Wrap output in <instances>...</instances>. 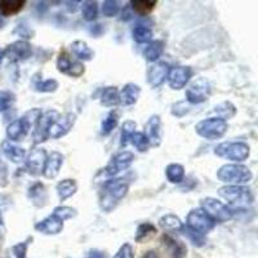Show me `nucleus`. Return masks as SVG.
I'll use <instances>...</instances> for the list:
<instances>
[{"label": "nucleus", "instance_id": "obj_18", "mask_svg": "<svg viewBox=\"0 0 258 258\" xmlns=\"http://www.w3.org/2000/svg\"><path fill=\"white\" fill-rule=\"evenodd\" d=\"M169 64L167 62H158L150 66L147 70V82L151 87L158 88L161 84H164L165 80L168 79V74H169Z\"/></svg>", "mask_w": 258, "mask_h": 258}, {"label": "nucleus", "instance_id": "obj_26", "mask_svg": "<svg viewBox=\"0 0 258 258\" xmlns=\"http://www.w3.org/2000/svg\"><path fill=\"white\" fill-rule=\"evenodd\" d=\"M57 194H58V198L61 202H64L66 199L71 198L73 195H75V192L78 191V183L75 179H63V181L58 182L56 186Z\"/></svg>", "mask_w": 258, "mask_h": 258}, {"label": "nucleus", "instance_id": "obj_49", "mask_svg": "<svg viewBox=\"0 0 258 258\" xmlns=\"http://www.w3.org/2000/svg\"><path fill=\"white\" fill-rule=\"evenodd\" d=\"M8 183V167L6 163L0 161V185L6 186Z\"/></svg>", "mask_w": 258, "mask_h": 258}, {"label": "nucleus", "instance_id": "obj_52", "mask_svg": "<svg viewBox=\"0 0 258 258\" xmlns=\"http://www.w3.org/2000/svg\"><path fill=\"white\" fill-rule=\"evenodd\" d=\"M91 32L93 34L94 36H100L101 34L103 32L102 26H101V25H94V26L91 29Z\"/></svg>", "mask_w": 258, "mask_h": 258}, {"label": "nucleus", "instance_id": "obj_32", "mask_svg": "<svg viewBox=\"0 0 258 258\" xmlns=\"http://www.w3.org/2000/svg\"><path fill=\"white\" fill-rule=\"evenodd\" d=\"M32 87L39 93H52V92H56L58 88V82L56 79H48V80H41L39 78H34V83H32Z\"/></svg>", "mask_w": 258, "mask_h": 258}, {"label": "nucleus", "instance_id": "obj_2", "mask_svg": "<svg viewBox=\"0 0 258 258\" xmlns=\"http://www.w3.org/2000/svg\"><path fill=\"white\" fill-rule=\"evenodd\" d=\"M41 110L40 109H31L30 111H27L26 114H24L20 119L12 121L7 126V137H8L9 141H22L25 137L27 136L30 129L32 126H35L36 121L39 120V117L41 116Z\"/></svg>", "mask_w": 258, "mask_h": 258}, {"label": "nucleus", "instance_id": "obj_44", "mask_svg": "<svg viewBox=\"0 0 258 258\" xmlns=\"http://www.w3.org/2000/svg\"><path fill=\"white\" fill-rule=\"evenodd\" d=\"M16 102V94L11 91H0V112L9 110Z\"/></svg>", "mask_w": 258, "mask_h": 258}, {"label": "nucleus", "instance_id": "obj_36", "mask_svg": "<svg viewBox=\"0 0 258 258\" xmlns=\"http://www.w3.org/2000/svg\"><path fill=\"white\" fill-rule=\"evenodd\" d=\"M132 35L135 41L142 44V43H150L151 41V39H153V31L149 27L144 26V25H137L133 29Z\"/></svg>", "mask_w": 258, "mask_h": 258}, {"label": "nucleus", "instance_id": "obj_39", "mask_svg": "<svg viewBox=\"0 0 258 258\" xmlns=\"http://www.w3.org/2000/svg\"><path fill=\"white\" fill-rule=\"evenodd\" d=\"M214 112H217L218 115H221V119L226 120V119H231L232 116H235L236 114V109L231 102H222L220 105H217L214 107Z\"/></svg>", "mask_w": 258, "mask_h": 258}, {"label": "nucleus", "instance_id": "obj_6", "mask_svg": "<svg viewBox=\"0 0 258 258\" xmlns=\"http://www.w3.org/2000/svg\"><path fill=\"white\" fill-rule=\"evenodd\" d=\"M214 154L227 160L241 163L250 155V147L245 142H223L214 149Z\"/></svg>", "mask_w": 258, "mask_h": 258}, {"label": "nucleus", "instance_id": "obj_30", "mask_svg": "<svg viewBox=\"0 0 258 258\" xmlns=\"http://www.w3.org/2000/svg\"><path fill=\"white\" fill-rule=\"evenodd\" d=\"M159 226L165 231H176L181 232L183 223L174 214H165L159 220Z\"/></svg>", "mask_w": 258, "mask_h": 258}, {"label": "nucleus", "instance_id": "obj_38", "mask_svg": "<svg viewBox=\"0 0 258 258\" xmlns=\"http://www.w3.org/2000/svg\"><path fill=\"white\" fill-rule=\"evenodd\" d=\"M136 128H137V124L133 120H126L124 121V124L121 125V135H120V146L126 147L128 146L129 141H131V137L133 136V133L136 132Z\"/></svg>", "mask_w": 258, "mask_h": 258}, {"label": "nucleus", "instance_id": "obj_16", "mask_svg": "<svg viewBox=\"0 0 258 258\" xmlns=\"http://www.w3.org/2000/svg\"><path fill=\"white\" fill-rule=\"evenodd\" d=\"M145 133H146L145 136L147 137L151 146H160L161 141H163V133H164V131H163V124H161V119L159 115L150 116L146 125H145Z\"/></svg>", "mask_w": 258, "mask_h": 258}, {"label": "nucleus", "instance_id": "obj_10", "mask_svg": "<svg viewBox=\"0 0 258 258\" xmlns=\"http://www.w3.org/2000/svg\"><path fill=\"white\" fill-rule=\"evenodd\" d=\"M211 96V84L204 78H198L190 84L186 91V100L192 105L206 102Z\"/></svg>", "mask_w": 258, "mask_h": 258}, {"label": "nucleus", "instance_id": "obj_29", "mask_svg": "<svg viewBox=\"0 0 258 258\" xmlns=\"http://www.w3.org/2000/svg\"><path fill=\"white\" fill-rule=\"evenodd\" d=\"M158 2L156 0H132L129 2V7L140 16H147L155 9Z\"/></svg>", "mask_w": 258, "mask_h": 258}, {"label": "nucleus", "instance_id": "obj_21", "mask_svg": "<svg viewBox=\"0 0 258 258\" xmlns=\"http://www.w3.org/2000/svg\"><path fill=\"white\" fill-rule=\"evenodd\" d=\"M140 94H141L140 85L135 83H128L119 92V103L123 106H133L140 98Z\"/></svg>", "mask_w": 258, "mask_h": 258}, {"label": "nucleus", "instance_id": "obj_50", "mask_svg": "<svg viewBox=\"0 0 258 258\" xmlns=\"http://www.w3.org/2000/svg\"><path fill=\"white\" fill-rule=\"evenodd\" d=\"M88 258H107L103 252L98 249H91L88 253Z\"/></svg>", "mask_w": 258, "mask_h": 258}, {"label": "nucleus", "instance_id": "obj_35", "mask_svg": "<svg viewBox=\"0 0 258 258\" xmlns=\"http://www.w3.org/2000/svg\"><path fill=\"white\" fill-rule=\"evenodd\" d=\"M83 18L88 22H93L98 16V3L93 0H87L82 3Z\"/></svg>", "mask_w": 258, "mask_h": 258}, {"label": "nucleus", "instance_id": "obj_37", "mask_svg": "<svg viewBox=\"0 0 258 258\" xmlns=\"http://www.w3.org/2000/svg\"><path fill=\"white\" fill-rule=\"evenodd\" d=\"M156 232H158V230H156L155 225H153V223L150 222H144L137 227L135 239L137 243H141V241H144L145 239H147L149 236H151V235H155Z\"/></svg>", "mask_w": 258, "mask_h": 258}, {"label": "nucleus", "instance_id": "obj_3", "mask_svg": "<svg viewBox=\"0 0 258 258\" xmlns=\"http://www.w3.org/2000/svg\"><path fill=\"white\" fill-rule=\"evenodd\" d=\"M217 178L231 186H243L252 181V170L241 164H225L217 170Z\"/></svg>", "mask_w": 258, "mask_h": 258}, {"label": "nucleus", "instance_id": "obj_1", "mask_svg": "<svg viewBox=\"0 0 258 258\" xmlns=\"http://www.w3.org/2000/svg\"><path fill=\"white\" fill-rule=\"evenodd\" d=\"M129 185L124 178L109 179L103 183L100 197V207L103 212H111L117 203L128 194Z\"/></svg>", "mask_w": 258, "mask_h": 258}, {"label": "nucleus", "instance_id": "obj_4", "mask_svg": "<svg viewBox=\"0 0 258 258\" xmlns=\"http://www.w3.org/2000/svg\"><path fill=\"white\" fill-rule=\"evenodd\" d=\"M220 197L235 207V209H243L244 207L252 206L254 202V195L252 190L246 186L226 185L218 188Z\"/></svg>", "mask_w": 258, "mask_h": 258}, {"label": "nucleus", "instance_id": "obj_24", "mask_svg": "<svg viewBox=\"0 0 258 258\" xmlns=\"http://www.w3.org/2000/svg\"><path fill=\"white\" fill-rule=\"evenodd\" d=\"M27 197L35 207H44L48 202V194L45 191L44 185L40 182H35L34 185L30 186Z\"/></svg>", "mask_w": 258, "mask_h": 258}, {"label": "nucleus", "instance_id": "obj_43", "mask_svg": "<svg viewBox=\"0 0 258 258\" xmlns=\"http://www.w3.org/2000/svg\"><path fill=\"white\" fill-rule=\"evenodd\" d=\"M181 232L185 235L186 238H187L188 240H190L195 246L206 245L207 240H206V238H204V235H200V234H198V232L192 231V230H190L188 227H186L185 225H183V227H182Z\"/></svg>", "mask_w": 258, "mask_h": 258}, {"label": "nucleus", "instance_id": "obj_27", "mask_svg": "<svg viewBox=\"0 0 258 258\" xmlns=\"http://www.w3.org/2000/svg\"><path fill=\"white\" fill-rule=\"evenodd\" d=\"M71 50L80 61H91L94 57V52L88 47V44L83 40H75L71 44Z\"/></svg>", "mask_w": 258, "mask_h": 258}, {"label": "nucleus", "instance_id": "obj_25", "mask_svg": "<svg viewBox=\"0 0 258 258\" xmlns=\"http://www.w3.org/2000/svg\"><path fill=\"white\" fill-rule=\"evenodd\" d=\"M26 2L25 0H2L0 2V16L11 17L18 15L24 9Z\"/></svg>", "mask_w": 258, "mask_h": 258}, {"label": "nucleus", "instance_id": "obj_54", "mask_svg": "<svg viewBox=\"0 0 258 258\" xmlns=\"http://www.w3.org/2000/svg\"><path fill=\"white\" fill-rule=\"evenodd\" d=\"M3 59H4V52L3 50H0V64H2Z\"/></svg>", "mask_w": 258, "mask_h": 258}, {"label": "nucleus", "instance_id": "obj_9", "mask_svg": "<svg viewBox=\"0 0 258 258\" xmlns=\"http://www.w3.org/2000/svg\"><path fill=\"white\" fill-rule=\"evenodd\" d=\"M59 117L58 111L56 110H49L47 112H43L41 116L39 117V120L35 124V131H34V144L38 145L41 142L47 141L49 137V129L53 124L56 123V120Z\"/></svg>", "mask_w": 258, "mask_h": 258}, {"label": "nucleus", "instance_id": "obj_7", "mask_svg": "<svg viewBox=\"0 0 258 258\" xmlns=\"http://www.w3.org/2000/svg\"><path fill=\"white\" fill-rule=\"evenodd\" d=\"M200 206L212 220L216 221V223L227 222L234 217L231 208H229L226 204H223L220 200L214 199V198H203L200 200Z\"/></svg>", "mask_w": 258, "mask_h": 258}, {"label": "nucleus", "instance_id": "obj_22", "mask_svg": "<svg viewBox=\"0 0 258 258\" xmlns=\"http://www.w3.org/2000/svg\"><path fill=\"white\" fill-rule=\"evenodd\" d=\"M163 244L167 246L168 252L172 258H186V255H187V246L170 235H163Z\"/></svg>", "mask_w": 258, "mask_h": 258}, {"label": "nucleus", "instance_id": "obj_12", "mask_svg": "<svg viewBox=\"0 0 258 258\" xmlns=\"http://www.w3.org/2000/svg\"><path fill=\"white\" fill-rule=\"evenodd\" d=\"M133 160H135V155L129 151H121V153L116 154L112 156L110 163L106 165L105 169H102V174L107 177H114L117 173H120L123 170L128 169L132 165Z\"/></svg>", "mask_w": 258, "mask_h": 258}, {"label": "nucleus", "instance_id": "obj_47", "mask_svg": "<svg viewBox=\"0 0 258 258\" xmlns=\"http://www.w3.org/2000/svg\"><path fill=\"white\" fill-rule=\"evenodd\" d=\"M15 34H18L21 38H25V39H31L34 36V30L29 26L25 22H21L16 26L15 29Z\"/></svg>", "mask_w": 258, "mask_h": 258}, {"label": "nucleus", "instance_id": "obj_15", "mask_svg": "<svg viewBox=\"0 0 258 258\" xmlns=\"http://www.w3.org/2000/svg\"><path fill=\"white\" fill-rule=\"evenodd\" d=\"M192 77V70L188 66H177V68L170 69L169 74H168V84L172 89H179L185 88V85L187 84L190 78Z\"/></svg>", "mask_w": 258, "mask_h": 258}, {"label": "nucleus", "instance_id": "obj_28", "mask_svg": "<svg viewBox=\"0 0 258 258\" xmlns=\"http://www.w3.org/2000/svg\"><path fill=\"white\" fill-rule=\"evenodd\" d=\"M164 52V43L161 40H155L147 43V47L144 50L145 58L149 62H156Z\"/></svg>", "mask_w": 258, "mask_h": 258}, {"label": "nucleus", "instance_id": "obj_8", "mask_svg": "<svg viewBox=\"0 0 258 258\" xmlns=\"http://www.w3.org/2000/svg\"><path fill=\"white\" fill-rule=\"evenodd\" d=\"M216 221L212 220L202 208L191 209L186 218V227L200 235H206L214 229Z\"/></svg>", "mask_w": 258, "mask_h": 258}, {"label": "nucleus", "instance_id": "obj_14", "mask_svg": "<svg viewBox=\"0 0 258 258\" xmlns=\"http://www.w3.org/2000/svg\"><path fill=\"white\" fill-rule=\"evenodd\" d=\"M47 161V151L43 147H35L25 159V168L31 176H40Z\"/></svg>", "mask_w": 258, "mask_h": 258}, {"label": "nucleus", "instance_id": "obj_41", "mask_svg": "<svg viewBox=\"0 0 258 258\" xmlns=\"http://www.w3.org/2000/svg\"><path fill=\"white\" fill-rule=\"evenodd\" d=\"M129 142H132L133 146H135L140 153L147 151V149H149L150 146V142L149 140H147V137L145 136V133H141V132L133 133V136L131 137V141Z\"/></svg>", "mask_w": 258, "mask_h": 258}, {"label": "nucleus", "instance_id": "obj_5", "mask_svg": "<svg viewBox=\"0 0 258 258\" xmlns=\"http://www.w3.org/2000/svg\"><path fill=\"white\" fill-rule=\"evenodd\" d=\"M229 125L226 123V120L221 119V117H208L204 120L199 121L195 126V132L200 136V137L209 140V141H214V140H220L225 136L227 132Z\"/></svg>", "mask_w": 258, "mask_h": 258}, {"label": "nucleus", "instance_id": "obj_56", "mask_svg": "<svg viewBox=\"0 0 258 258\" xmlns=\"http://www.w3.org/2000/svg\"><path fill=\"white\" fill-rule=\"evenodd\" d=\"M0 226H3V218H2V214H0Z\"/></svg>", "mask_w": 258, "mask_h": 258}, {"label": "nucleus", "instance_id": "obj_53", "mask_svg": "<svg viewBox=\"0 0 258 258\" xmlns=\"http://www.w3.org/2000/svg\"><path fill=\"white\" fill-rule=\"evenodd\" d=\"M142 258H159V254L158 252H155V250H149L147 253H145Z\"/></svg>", "mask_w": 258, "mask_h": 258}, {"label": "nucleus", "instance_id": "obj_45", "mask_svg": "<svg viewBox=\"0 0 258 258\" xmlns=\"http://www.w3.org/2000/svg\"><path fill=\"white\" fill-rule=\"evenodd\" d=\"M53 214L57 216L58 218H61L62 221H66V220H71V218L77 217L78 212L77 209L71 208V207L61 206V207H56V208L53 209Z\"/></svg>", "mask_w": 258, "mask_h": 258}, {"label": "nucleus", "instance_id": "obj_34", "mask_svg": "<svg viewBox=\"0 0 258 258\" xmlns=\"http://www.w3.org/2000/svg\"><path fill=\"white\" fill-rule=\"evenodd\" d=\"M117 121H119V115H117V112L110 111L109 114L106 115L102 123H101V135L109 136L117 126Z\"/></svg>", "mask_w": 258, "mask_h": 258}, {"label": "nucleus", "instance_id": "obj_40", "mask_svg": "<svg viewBox=\"0 0 258 258\" xmlns=\"http://www.w3.org/2000/svg\"><path fill=\"white\" fill-rule=\"evenodd\" d=\"M30 241H32V238H29L27 240L21 241V243L13 245L12 248L9 249L8 258H26V252L27 248H29Z\"/></svg>", "mask_w": 258, "mask_h": 258}, {"label": "nucleus", "instance_id": "obj_11", "mask_svg": "<svg viewBox=\"0 0 258 258\" xmlns=\"http://www.w3.org/2000/svg\"><path fill=\"white\" fill-rule=\"evenodd\" d=\"M57 69L61 74L69 75L71 78H79L84 74L85 68L80 61L71 59L70 54L66 50H61L57 58Z\"/></svg>", "mask_w": 258, "mask_h": 258}, {"label": "nucleus", "instance_id": "obj_55", "mask_svg": "<svg viewBox=\"0 0 258 258\" xmlns=\"http://www.w3.org/2000/svg\"><path fill=\"white\" fill-rule=\"evenodd\" d=\"M3 26H4V21L3 18H2V16H0V29H2Z\"/></svg>", "mask_w": 258, "mask_h": 258}, {"label": "nucleus", "instance_id": "obj_46", "mask_svg": "<svg viewBox=\"0 0 258 258\" xmlns=\"http://www.w3.org/2000/svg\"><path fill=\"white\" fill-rule=\"evenodd\" d=\"M188 111H190V106L186 103V101H181V102L174 103V105L172 106V110H170L172 115L176 117L185 116Z\"/></svg>", "mask_w": 258, "mask_h": 258}, {"label": "nucleus", "instance_id": "obj_33", "mask_svg": "<svg viewBox=\"0 0 258 258\" xmlns=\"http://www.w3.org/2000/svg\"><path fill=\"white\" fill-rule=\"evenodd\" d=\"M119 103V91L116 87H107L101 94V105L105 107H111Z\"/></svg>", "mask_w": 258, "mask_h": 258}, {"label": "nucleus", "instance_id": "obj_23", "mask_svg": "<svg viewBox=\"0 0 258 258\" xmlns=\"http://www.w3.org/2000/svg\"><path fill=\"white\" fill-rule=\"evenodd\" d=\"M2 153L4 154V156L7 159H9L11 161L16 163V164L22 163L26 159V151H25V149L17 146V145H13L11 141L2 142Z\"/></svg>", "mask_w": 258, "mask_h": 258}, {"label": "nucleus", "instance_id": "obj_48", "mask_svg": "<svg viewBox=\"0 0 258 258\" xmlns=\"http://www.w3.org/2000/svg\"><path fill=\"white\" fill-rule=\"evenodd\" d=\"M114 258H135V252H133L132 245L128 243L123 244L116 252V254L114 255Z\"/></svg>", "mask_w": 258, "mask_h": 258}, {"label": "nucleus", "instance_id": "obj_13", "mask_svg": "<svg viewBox=\"0 0 258 258\" xmlns=\"http://www.w3.org/2000/svg\"><path fill=\"white\" fill-rule=\"evenodd\" d=\"M4 52V57L9 59L11 62H21L26 61L32 54L31 44L26 40H17L12 44H9Z\"/></svg>", "mask_w": 258, "mask_h": 258}, {"label": "nucleus", "instance_id": "obj_17", "mask_svg": "<svg viewBox=\"0 0 258 258\" xmlns=\"http://www.w3.org/2000/svg\"><path fill=\"white\" fill-rule=\"evenodd\" d=\"M75 121H77V115L74 112H68L63 116H59L56 123L50 126L49 137L58 140V138L66 136L73 129V126L75 125Z\"/></svg>", "mask_w": 258, "mask_h": 258}, {"label": "nucleus", "instance_id": "obj_31", "mask_svg": "<svg viewBox=\"0 0 258 258\" xmlns=\"http://www.w3.org/2000/svg\"><path fill=\"white\" fill-rule=\"evenodd\" d=\"M165 176L170 183H181L185 178V168L181 164L172 163L165 168Z\"/></svg>", "mask_w": 258, "mask_h": 258}, {"label": "nucleus", "instance_id": "obj_51", "mask_svg": "<svg viewBox=\"0 0 258 258\" xmlns=\"http://www.w3.org/2000/svg\"><path fill=\"white\" fill-rule=\"evenodd\" d=\"M64 4H66L70 12H75L78 8V4H82V2H64Z\"/></svg>", "mask_w": 258, "mask_h": 258}, {"label": "nucleus", "instance_id": "obj_42", "mask_svg": "<svg viewBox=\"0 0 258 258\" xmlns=\"http://www.w3.org/2000/svg\"><path fill=\"white\" fill-rule=\"evenodd\" d=\"M101 11L105 17H115L120 12V4L116 0H105Z\"/></svg>", "mask_w": 258, "mask_h": 258}, {"label": "nucleus", "instance_id": "obj_19", "mask_svg": "<svg viewBox=\"0 0 258 258\" xmlns=\"http://www.w3.org/2000/svg\"><path fill=\"white\" fill-rule=\"evenodd\" d=\"M35 230L44 235H57L63 230V221L54 214H50L35 225Z\"/></svg>", "mask_w": 258, "mask_h": 258}, {"label": "nucleus", "instance_id": "obj_20", "mask_svg": "<svg viewBox=\"0 0 258 258\" xmlns=\"http://www.w3.org/2000/svg\"><path fill=\"white\" fill-rule=\"evenodd\" d=\"M62 164H63V155L58 151H53L49 156H47V161H45L44 169H43V174L47 178H56L59 173Z\"/></svg>", "mask_w": 258, "mask_h": 258}]
</instances>
